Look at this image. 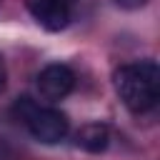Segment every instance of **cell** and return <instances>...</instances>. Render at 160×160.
Segmentation results:
<instances>
[{"instance_id":"obj_6","label":"cell","mask_w":160,"mask_h":160,"mask_svg":"<svg viewBox=\"0 0 160 160\" xmlns=\"http://www.w3.org/2000/svg\"><path fill=\"white\" fill-rule=\"evenodd\" d=\"M145 2H148V0H118V5H122V8H130V10H132V8H142Z\"/></svg>"},{"instance_id":"obj_5","label":"cell","mask_w":160,"mask_h":160,"mask_svg":"<svg viewBox=\"0 0 160 160\" xmlns=\"http://www.w3.org/2000/svg\"><path fill=\"white\" fill-rule=\"evenodd\" d=\"M75 145L85 152H102L110 145V130L102 122H88L78 130L75 135Z\"/></svg>"},{"instance_id":"obj_2","label":"cell","mask_w":160,"mask_h":160,"mask_svg":"<svg viewBox=\"0 0 160 160\" xmlns=\"http://www.w3.org/2000/svg\"><path fill=\"white\" fill-rule=\"evenodd\" d=\"M15 112L20 115V120L25 122V128L30 130V135L38 142H45V145L60 142L68 135V130H70V122H68L65 112H60L58 108L38 105L30 98H18Z\"/></svg>"},{"instance_id":"obj_3","label":"cell","mask_w":160,"mask_h":160,"mask_svg":"<svg viewBox=\"0 0 160 160\" xmlns=\"http://www.w3.org/2000/svg\"><path fill=\"white\" fill-rule=\"evenodd\" d=\"M35 80H38L40 98L48 100V102H58V100L70 95V90L75 85V72L62 62H52V65L42 68Z\"/></svg>"},{"instance_id":"obj_1","label":"cell","mask_w":160,"mask_h":160,"mask_svg":"<svg viewBox=\"0 0 160 160\" xmlns=\"http://www.w3.org/2000/svg\"><path fill=\"white\" fill-rule=\"evenodd\" d=\"M115 92L122 100V105L140 115L158 105L160 98V68L155 60H135L125 62L112 75Z\"/></svg>"},{"instance_id":"obj_4","label":"cell","mask_w":160,"mask_h":160,"mask_svg":"<svg viewBox=\"0 0 160 160\" xmlns=\"http://www.w3.org/2000/svg\"><path fill=\"white\" fill-rule=\"evenodd\" d=\"M28 12L50 32L68 28L72 18V0H25Z\"/></svg>"},{"instance_id":"obj_7","label":"cell","mask_w":160,"mask_h":160,"mask_svg":"<svg viewBox=\"0 0 160 160\" xmlns=\"http://www.w3.org/2000/svg\"><path fill=\"white\" fill-rule=\"evenodd\" d=\"M5 80H8V70H5V62H2V55H0V92L5 90Z\"/></svg>"}]
</instances>
